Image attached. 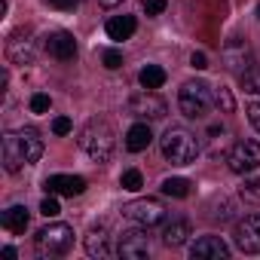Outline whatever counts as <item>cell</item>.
Wrapping results in <instances>:
<instances>
[{"mask_svg": "<svg viewBox=\"0 0 260 260\" xmlns=\"http://www.w3.org/2000/svg\"><path fill=\"white\" fill-rule=\"evenodd\" d=\"M162 193L175 196V199H184V196H190V181L187 178H166L162 181Z\"/></svg>", "mask_w": 260, "mask_h": 260, "instance_id": "cb8c5ba5", "label": "cell"}, {"mask_svg": "<svg viewBox=\"0 0 260 260\" xmlns=\"http://www.w3.org/2000/svg\"><path fill=\"white\" fill-rule=\"evenodd\" d=\"M49 4H52L55 10H64V13H68V10H77L80 0H49Z\"/></svg>", "mask_w": 260, "mask_h": 260, "instance_id": "e575fe53", "label": "cell"}, {"mask_svg": "<svg viewBox=\"0 0 260 260\" xmlns=\"http://www.w3.org/2000/svg\"><path fill=\"white\" fill-rule=\"evenodd\" d=\"M190 64H193L196 71H205V68H208V58H205V52H193V55H190Z\"/></svg>", "mask_w": 260, "mask_h": 260, "instance_id": "836d02e7", "label": "cell"}, {"mask_svg": "<svg viewBox=\"0 0 260 260\" xmlns=\"http://www.w3.org/2000/svg\"><path fill=\"white\" fill-rule=\"evenodd\" d=\"M211 101H214L211 89H208L205 83H199V80L184 83L181 92H178V107H181V113L190 116V119H202V116L208 113Z\"/></svg>", "mask_w": 260, "mask_h": 260, "instance_id": "3957f363", "label": "cell"}, {"mask_svg": "<svg viewBox=\"0 0 260 260\" xmlns=\"http://www.w3.org/2000/svg\"><path fill=\"white\" fill-rule=\"evenodd\" d=\"M0 223H4V230H10V233H25L28 230V208L25 205L7 208L4 217H0Z\"/></svg>", "mask_w": 260, "mask_h": 260, "instance_id": "44dd1931", "label": "cell"}, {"mask_svg": "<svg viewBox=\"0 0 260 260\" xmlns=\"http://www.w3.org/2000/svg\"><path fill=\"white\" fill-rule=\"evenodd\" d=\"M223 64L230 68V71H236V74H242L248 64H251V46L245 43V40H239V37H233L226 46H223Z\"/></svg>", "mask_w": 260, "mask_h": 260, "instance_id": "7c38bea8", "label": "cell"}, {"mask_svg": "<svg viewBox=\"0 0 260 260\" xmlns=\"http://www.w3.org/2000/svg\"><path fill=\"white\" fill-rule=\"evenodd\" d=\"M119 187H122V190H128V193H138V190L144 187V175H141L138 169H128V172H122Z\"/></svg>", "mask_w": 260, "mask_h": 260, "instance_id": "d4e9b609", "label": "cell"}, {"mask_svg": "<svg viewBox=\"0 0 260 260\" xmlns=\"http://www.w3.org/2000/svg\"><path fill=\"white\" fill-rule=\"evenodd\" d=\"M166 13V0H144V16H159Z\"/></svg>", "mask_w": 260, "mask_h": 260, "instance_id": "1f68e13d", "label": "cell"}, {"mask_svg": "<svg viewBox=\"0 0 260 260\" xmlns=\"http://www.w3.org/2000/svg\"><path fill=\"white\" fill-rule=\"evenodd\" d=\"M119 257H125V260H144L147 254H150V239H147V226H141V230H128V233H122L119 236Z\"/></svg>", "mask_w": 260, "mask_h": 260, "instance_id": "9c48e42d", "label": "cell"}, {"mask_svg": "<svg viewBox=\"0 0 260 260\" xmlns=\"http://www.w3.org/2000/svg\"><path fill=\"white\" fill-rule=\"evenodd\" d=\"M7 55H10V61H16V64H31V58H34V43L25 37V31H19V34L10 37Z\"/></svg>", "mask_w": 260, "mask_h": 260, "instance_id": "5bb4252c", "label": "cell"}, {"mask_svg": "<svg viewBox=\"0 0 260 260\" xmlns=\"http://www.w3.org/2000/svg\"><path fill=\"white\" fill-rule=\"evenodd\" d=\"M190 257L196 260H226L230 257V248H226V242L220 239V236H202V239H196L193 245H190Z\"/></svg>", "mask_w": 260, "mask_h": 260, "instance_id": "30bf717a", "label": "cell"}, {"mask_svg": "<svg viewBox=\"0 0 260 260\" xmlns=\"http://www.w3.org/2000/svg\"><path fill=\"white\" fill-rule=\"evenodd\" d=\"M214 104H217L223 113H233V110H236V98H233V92H230L226 86H217V89H214Z\"/></svg>", "mask_w": 260, "mask_h": 260, "instance_id": "4316f807", "label": "cell"}, {"mask_svg": "<svg viewBox=\"0 0 260 260\" xmlns=\"http://www.w3.org/2000/svg\"><path fill=\"white\" fill-rule=\"evenodd\" d=\"M16 138H19V144H22L28 162H37V159L43 156V138H40L37 128H31V125H28V128H19Z\"/></svg>", "mask_w": 260, "mask_h": 260, "instance_id": "9a60e30c", "label": "cell"}, {"mask_svg": "<svg viewBox=\"0 0 260 260\" xmlns=\"http://www.w3.org/2000/svg\"><path fill=\"white\" fill-rule=\"evenodd\" d=\"M187 236H190V223H187L184 217H175V220H169V223H166V230H162V242H166L169 248H178V245H184V242H187Z\"/></svg>", "mask_w": 260, "mask_h": 260, "instance_id": "ffe728a7", "label": "cell"}, {"mask_svg": "<svg viewBox=\"0 0 260 260\" xmlns=\"http://www.w3.org/2000/svg\"><path fill=\"white\" fill-rule=\"evenodd\" d=\"M43 46H46V52H49L52 58H58V61L77 58V40H74V34H68V31H52Z\"/></svg>", "mask_w": 260, "mask_h": 260, "instance_id": "8fae6325", "label": "cell"}, {"mask_svg": "<svg viewBox=\"0 0 260 260\" xmlns=\"http://www.w3.org/2000/svg\"><path fill=\"white\" fill-rule=\"evenodd\" d=\"M80 147L86 150L89 159L95 162H107L113 156V147H116V138H113V128L104 122V119H89L80 132Z\"/></svg>", "mask_w": 260, "mask_h": 260, "instance_id": "6da1fadb", "label": "cell"}, {"mask_svg": "<svg viewBox=\"0 0 260 260\" xmlns=\"http://www.w3.org/2000/svg\"><path fill=\"white\" fill-rule=\"evenodd\" d=\"M74 245V230L68 223H49L37 233V251L43 257H61Z\"/></svg>", "mask_w": 260, "mask_h": 260, "instance_id": "277c9868", "label": "cell"}, {"mask_svg": "<svg viewBox=\"0 0 260 260\" xmlns=\"http://www.w3.org/2000/svg\"><path fill=\"white\" fill-rule=\"evenodd\" d=\"M239 86L248 95H260V61H251L242 74H239Z\"/></svg>", "mask_w": 260, "mask_h": 260, "instance_id": "7402d4cb", "label": "cell"}, {"mask_svg": "<svg viewBox=\"0 0 260 260\" xmlns=\"http://www.w3.org/2000/svg\"><path fill=\"white\" fill-rule=\"evenodd\" d=\"M236 248L242 254H260V211L254 214H245L239 223H236Z\"/></svg>", "mask_w": 260, "mask_h": 260, "instance_id": "52a82bcc", "label": "cell"}, {"mask_svg": "<svg viewBox=\"0 0 260 260\" xmlns=\"http://www.w3.org/2000/svg\"><path fill=\"white\" fill-rule=\"evenodd\" d=\"M101 61H104V68H107V71H116V68H122V55H119L116 49H107V52L101 55Z\"/></svg>", "mask_w": 260, "mask_h": 260, "instance_id": "f546056e", "label": "cell"}, {"mask_svg": "<svg viewBox=\"0 0 260 260\" xmlns=\"http://www.w3.org/2000/svg\"><path fill=\"white\" fill-rule=\"evenodd\" d=\"M162 156L172 166H190L199 156V141L193 132H187L184 125H172L162 135Z\"/></svg>", "mask_w": 260, "mask_h": 260, "instance_id": "7a4b0ae2", "label": "cell"}, {"mask_svg": "<svg viewBox=\"0 0 260 260\" xmlns=\"http://www.w3.org/2000/svg\"><path fill=\"white\" fill-rule=\"evenodd\" d=\"M71 128H74V122H71L68 116H55V119H52V132H55V135H68Z\"/></svg>", "mask_w": 260, "mask_h": 260, "instance_id": "4dcf8cb0", "label": "cell"}, {"mask_svg": "<svg viewBox=\"0 0 260 260\" xmlns=\"http://www.w3.org/2000/svg\"><path fill=\"white\" fill-rule=\"evenodd\" d=\"M150 141H153V132H150V125H147V122H135V125L125 132V147L132 150V153L147 150V147H150Z\"/></svg>", "mask_w": 260, "mask_h": 260, "instance_id": "e0dca14e", "label": "cell"}, {"mask_svg": "<svg viewBox=\"0 0 260 260\" xmlns=\"http://www.w3.org/2000/svg\"><path fill=\"white\" fill-rule=\"evenodd\" d=\"M86 251L92 257H110L113 254V245H110V236L104 226H92L89 236H86Z\"/></svg>", "mask_w": 260, "mask_h": 260, "instance_id": "2e32d148", "label": "cell"}, {"mask_svg": "<svg viewBox=\"0 0 260 260\" xmlns=\"http://www.w3.org/2000/svg\"><path fill=\"white\" fill-rule=\"evenodd\" d=\"M226 166H230V172H236V175H248V172L260 169V144L251 141V138L233 144V150H230V156H226Z\"/></svg>", "mask_w": 260, "mask_h": 260, "instance_id": "8992f818", "label": "cell"}, {"mask_svg": "<svg viewBox=\"0 0 260 260\" xmlns=\"http://www.w3.org/2000/svg\"><path fill=\"white\" fill-rule=\"evenodd\" d=\"M4 166H7V172H19L22 166H28L25 150H22V144H19L16 135H7L4 138Z\"/></svg>", "mask_w": 260, "mask_h": 260, "instance_id": "ac0fdd59", "label": "cell"}, {"mask_svg": "<svg viewBox=\"0 0 260 260\" xmlns=\"http://www.w3.org/2000/svg\"><path fill=\"white\" fill-rule=\"evenodd\" d=\"M138 80H141L144 89H159V86L166 83V71H162L159 64H147V68L138 74Z\"/></svg>", "mask_w": 260, "mask_h": 260, "instance_id": "603a6c76", "label": "cell"}, {"mask_svg": "<svg viewBox=\"0 0 260 260\" xmlns=\"http://www.w3.org/2000/svg\"><path fill=\"white\" fill-rule=\"evenodd\" d=\"M98 4H101V7H107V10H113V7H119V4H122V0H98Z\"/></svg>", "mask_w": 260, "mask_h": 260, "instance_id": "d590c367", "label": "cell"}, {"mask_svg": "<svg viewBox=\"0 0 260 260\" xmlns=\"http://www.w3.org/2000/svg\"><path fill=\"white\" fill-rule=\"evenodd\" d=\"M248 119H251V125H254V128H257V132H260V101L248 107Z\"/></svg>", "mask_w": 260, "mask_h": 260, "instance_id": "d6a6232c", "label": "cell"}, {"mask_svg": "<svg viewBox=\"0 0 260 260\" xmlns=\"http://www.w3.org/2000/svg\"><path fill=\"white\" fill-rule=\"evenodd\" d=\"M166 101L159 98V95H153V89H144V92H138V95H132L128 98V113L132 116H138V119H162L166 116Z\"/></svg>", "mask_w": 260, "mask_h": 260, "instance_id": "ba28073f", "label": "cell"}, {"mask_svg": "<svg viewBox=\"0 0 260 260\" xmlns=\"http://www.w3.org/2000/svg\"><path fill=\"white\" fill-rule=\"evenodd\" d=\"M49 107H52V98H49V95H43V92H40V95H34V98H31V113H46Z\"/></svg>", "mask_w": 260, "mask_h": 260, "instance_id": "83f0119b", "label": "cell"}, {"mask_svg": "<svg viewBox=\"0 0 260 260\" xmlns=\"http://www.w3.org/2000/svg\"><path fill=\"white\" fill-rule=\"evenodd\" d=\"M239 196L251 205H260V178H248L242 187H239Z\"/></svg>", "mask_w": 260, "mask_h": 260, "instance_id": "484cf974", "label": "cell"}, {"mask_svg": "<svg viewBox=\"0 0 260 260\" xmlns=\"http://www.w3.org/2000/svg\"><path fill=\"white\" fill-rule=\"evenodd\" d=\"M122 214L132 220V223L150 230V226H156V223L166 220V205H162L159 199H135V202L122 205Z\"/></svg>", "mask_w": 260, "mask_h": 260, "instance_id": "5b68a950", "label": "cell"}, {"mask_svg": "<svg viewBox=\"0 0 260 260\" xmlns=\"http://www.w3.org/2000/svg\"><path fill=\"white\" fill-rule=\"evenodd\" d=\"M135 28H138L135 25V16H113L104 31H107L110 40H128V37L135 34Z\"/></svg>", "mask_w": 260, "mask_h": 260, "instance_id": "d6986e66", "label": "cell"}, {"mask_svg": "<svg viewBox=\"0 0 260 260\" xmlns=\"http://www.w3.org/2000/svg\"><path fill=\"white\" fill-rule=\"evenodd\" d=\"M58 211H61V205H58V199H55V196L49 193V196H46V199L40 202V214H46V217H55Z\"/></svg>", "mask_w": 260, "mask_h": 260, "instance_id": "f1b7e54d", "label": "cell"}, {"mask_svg": "<svg viewBox=\"0 0 260 260\" xmlns=\"http://www.w3.org/2000/svg\"><path fill=\"white\" fill-rule=\"evenodd\" d=\"M257 19H260V7H257Z\"/></svg>", "mask_w": 260, "mask_h": 260, "instance_id": "8d00e7d4", "label": "cell"}, {"mask_svg": "<svg viewBox=\"0 0 260 260\" xmlns=\"http://www.w3.org/2000/svg\"><path fill=\"white\" fill-rule=\"evenodd\" d=\"M46 190L58 193V196H80L86 190V178H80V175H52V178H46Z\"/></svg>", "mask_w": 260, "mask_h": 260, "instance_id": "4fadbf2b", "label": "cell"}]
</instances>
